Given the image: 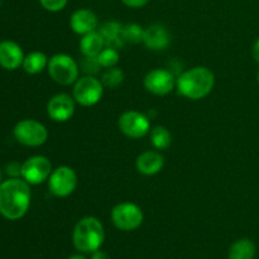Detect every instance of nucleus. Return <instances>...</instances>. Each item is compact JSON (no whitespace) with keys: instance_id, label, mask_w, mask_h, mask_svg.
Here are the masks:
<instances>
[{"instance_id":"obj_9","label":"nucleus","mask_w":259,"mask_h":259,"mask_svg":"<svg viewBox=\"0 0 259 259\" xmlns=\"http://www.w3.org/2000/svg\"><path fill=\"white\" fill-rule=\"evenodd\" d=\"M118 124L121 133L132 139L142 138L151 129V121L148 116L136 110H129L121 114Z\"/></svg>"},{"instance_id":"obj_18","label":"nucleus","mask_w":259,"mask_h":259,"mask_svg":"<svg viewBox=\"0 0 259 259\" xmlns=\"http://www.w3.org/2000/svg\"><path fill=\"white\" fill-rule=\"evenodd\" d=\"M104 48H105V43H104V39L99 30H94L88 34H83L80 40L81 52L88 57H96Z\"/></svg>"},{"instance_id":"obj_15","label":"nucleus","mask_w":259,"mask_h":259,"mask_svg":"<svg viewBox=\"0 0 259 259\" xmlns=\"http://www.w3.org/2000/svg\"><path fill=\"white\" fill-rule=\"evenodd\" d=\"M144 46L152 51H163L171 43L169 32L161 24H152L144 32Z\"/></svg>"},{"instance_id":"obj_11","label":"nucleus","mask_w":259,"mask_h":259,"mask_svg":"<svg viewBox=\"0 0 259 259\" xmlns=\"http://www.w3.org/2000/svg\"><path fill=\"white\" fill-rule=\"evenodd\" d=\"M144 88L154 95L163 96L171 93L176 86V78L171 71L164 68H154L144 77Z\"/></svg>"},{"instance_id":"obj_21","label":"nucleus","mask_w":259,"mask_h":259,"mask_svg":"<svg viewBox=\"0 0 259 259\" xmlns=\"http://www.w3.org/2000/svg\"><path fill=\"white\" fill-rule=\"evenodd\" d=\"M172 137L168 129L158 125L151 132V143L156 149H167L171 146Z\"/></svg>"},{"instance_id":"obj_2","label":"nucleus","mask_w":259,"mask_h":259,"mask_svg":"<svg viewBox=\"0 0 259 259\" xmlns=\"http://www.w3.org/2000/svg\"><path fill=\"white\" fill-rule=\"evenodd\" d=\"M214 85V73L204 66L190 68L176 78V88L180 95L191 100L206 98L212 91Z\"/></svg>"},{"instance_id":"obj_32","label":"nucleus","mask_w":259,"mask_h":259,"mask_svg":"<svg viewBox=\"0 0 259 259\" xmlns=\"http://www.w3.org/2000/svg\"><path fill=\"white\" fill-rule=\"evenodd\" d=\"M2 180H3V174H2V168H0V184H2Z\"/></svg>"},{"instance_id":"obj_12","label":"nucleus","mask_w":259,"mask_h":259,"mask_svg":"<svg viewBox=\"0 0 259 259\" xmlns=\"http://www.w3.org/2000/svg\"><path fill=\"white\" fill-rule=\"evenodd\" d=\"M47 113L55 121H67L75 113V99L68 94H57L52 96L47 104Z\"/></svg>"},{"instance_id":"obj_17","label":"nucleus","mask_w":259,"mask_h":259,"mask_svg":"<svg viewBox=\"0 0 259 259\" xmlns=\"http://www.w3.org/2000/svg\"><path fill=\"white\" fill-rule=\"evenodd\" d=\"M123 24L118 22H105L104 24L100 25L99 28V33L103 37L104 43H105V47L115 48V50H119V48L123 47L125 45V40L123 38Z\"/></svg>"},{"instance_id":"obj_8","label":"nucleus","mask_w":259,"mask_h":259,"mask_svg":"<svg viewBox=\"0 0 259 259\" xmlns=\"http://www.w3.org/2000/svg\"><path fill=\"white\" fill-rule=\"evenodd\" d=\"M77 186V175L71 167L60 166L53 169L48 179V189L56 197H67Z\"/></svg>"},{"instance_id":"obj_19","label":"nucleus","mask_w":259,"mask_h":259,"mask_svg":"<svg viewBox=\"0 0 259 259\" xmlns=\"http://www.w3.org/2000/svg\"><path fill=\"white\" fill-rule=\"evenodd\" d=\"M229 259H254L255 257V245L252 240L239 239L233 243L229 249Z\"/></svg>"},{"instance_id":"obj_33","label":"nucleus","mask_w":259,"mask_h":259,"mask_svg":"<svg viewBox=\"0 0 259 259\" xmlns=\"http://www.w3.org/2000/svg\"><path fill=\"white\" fill-rule=\"evenodd\" d=\"M257 80H258V83H259V71H258V73H257Z\"/></svg>"},{"instance_id":"obj_16","label":"nucleus","mask_w":259,"mask_h":259,"mask_svg":"<svg viewBox=\"0 0 259 259\" xmlns=\"http://www.w3.org/2000/svg\"><path fill=\"white\" fill-rule=\"evenodd\" d=\"M136 166L137 169H138L142 175L153 176V175L158 174V172L163 168L164 158L161 153H158V152L147 151L137 157Z\"/></svg>"},{"instance_id":"obj_5","label":"nucleus","mask_w":259,"mask_h":259,"mask_svg":"<svg viewBox=\"0 0 259 259\" xmlns=\"http://www.w3.org/2000/svg\"><path fill=\"white\" fill-rule=\"evenodd\" d=\"M111 222L123 232H132L138 229L143 223V211L133 202H120L111 210Z\"/></svg>"},{"instance_id":"obj_14","label":"nucleus","mask_w":259,"mask_h":259,"mask_svg":"<svg viewBox=\"0 0 259 259\" xmlns=\"http://www.w3.org/2000/svg\"><path fill=\"white\" fill-rule=\"evenodd\" d=\"M99 19L90 9H78L72 13L70 18V27L77 34H88L98 29Z\"/></svg>"},{"instance_id":"obj_28","label":"nucleus","mask_w":259,"mask_h":259,"mask_svg":"<svg viewBox=\"0 0 259 259\" xmlns=\"http://www.w3.org/2000/svg\"><path fill=\"white\" fill-rule=\"evenodd\" d=\"M149 0H121L124 5L129 8H134V9H138V8H143L148 4Z\"/></svg>"},{"instance_id":"obj_4","label":"nucleus","mask_w":259,"mask_h":259,"mask_svg":"<svg viewBox=\"0 0 259 259\" xmlns=\"http://www.w3.org/2000/svg\"><path fill=\"white\" fill-rule=\"evenodd\" d=\"M48 73L55 82L62 86L75 83L78 78L77 62L71 56L65 53H57L48 61Z\"/></svg>"},{"instance_id":"obj_30","label":"nucleus","mask_w":259,"mask_h":259,"mask_svg":"<svg viewBox=\"0 0 259 259\" xmlns=\"http://www.w3.org/2000/svg\"><path fill=\"white\" fill-rule=\"evenodd\" d=\"M252 55H253V58H254V60L259 63V38L257 40H255L254 45H253Z\"/></svg>"},{"instance_id":"obj_25","label":"nucleus","mask_w":259,"mask_h":259,"mask_svg":"<svg viewBox=\"0 0 259 259\" xmlns=\"http://www.w3.org/2000/svg\"><path fill=\"white\" fill-rule=\"evenodd\" d=\"M100 63H99L98 58L96 57H88L83 56V60L81 62V68L83 72L89 76H95L100 72Z\"/></svg>"},{"instance_id":"obj_26","label":"nucleus","mask_w":259,"mask_h":259,"mask_svg":"<svg viewBox=\"0 0 259 259\" xmlns=\"http://www.w3.org/2000/svg\"><path fill=\"white\" fill-rule=\"evenodd\" d=\"M68 0H39L40 5L45 8L48 12H60V10L65 9V7L67 5Z\"/></svg>"},{"instance_id":"obj_27","label":"nucleus","mask_w":259,"mask_h":259,"mask_svg":"<svg viewBox=\"0 0 259 259\" xmlns=\"http://www.w3.org/2000/svg\"><path fill=\"white\" fill-rule=\"evenodd\" d=\"M7 174L10 177H20V174H22V164L9 163L7 166Z\"/></svg>"},{"instance_id":"obj_10","label":"nucleus","mask_w":259,"mask_h":259,"mask_svg":"<svg viewBox=\"0 0 259 259\" xmlns=\"http://www.w3.org/2000/svg\"><path fill=\"white\" fill-rule=\"evenodd\" d=\"M50 159L43 156H33L22 164V177L29 185H39L50 179L52 174Z\"/></svg>"},{"instance_id":"obj_22","label":"nucleus","mask_w":259,"mask_h":259,"mask_svg":"<svg viewBox=\"0 0 259 259\" xmlns=\"http://www.w3.org/2000/svg\"><path fill=\"white\" fill-rule=\"evenodd\" d=\"M124 81L123 70L118 67L106 68L101 75V82L105 88L116 89Z\"/></svg>"},{"instance_id":"obj_7","label":"nucleus","mask_w":259,"mask_h":259,"mask_svg":"<svg viewBox=\"0 0 259 259\" xmlns=\"http://www.w3.org/2000/svg\"><path fill=\"white\" fill-rule=\"evenodd\" d=\"M14 137L20 144L27 147H39L46 143L48 132L46 126L34 119H24L14 126Z\"/></svg>"},{"instance_id":"obj_3","label":"nucleus","mask_w":259,"mask_h":259,"mask_svg":"<svg viewBox=\"0 0 259 259\" xmlns=\"http://www.w3.org/2000/svg\"><path fill=\"white\" fill-rule=\"evenodd\" d=\"M105 239L104 227L94 217H86L78 220L72 233V242L81 253H93L100 249Z\"/></svg>"},{"instance_id":"obj_31","label":"nucleus","mask_w":259,"mask_h":259,"mask_svg":"<svg viewBox=\"0 0 259 259\" xmlns=\"http://www.w3.org/2000/svg\"><path fill=\"white\" fill-rule=\"evenodd\" d=\"M67 259H88V258L82 254H73V255H71V257H68Z\"/></svg>"},{"instance_id":"obj_24","label":"nucleus","mask_w":259,"mask_h":259,"mask_svg":"<svg viewBox=\"0 0 259 259\" xmlns=\"http://www.w3.org/2000/svg\"><path fill=\"white\" fill-rule=\"evenodd\" d=\"M99 63L103 68H110V67H115L116 63L119 62V52L118 50L115 48H110V47H105L98 56Z\"/></svg>"},{"instance_id":"obj_1","label":"nucleus","mask_w":259,"mask_h":259,"mask_svg":"<svg viewBox=\"0 0 259 259\" xmlns=\"http://www.w3.org/2000/svg\"><path fill=\"white\" fill-rule=\"evenodd\" d=\"M29 184L22 177H10L0 184V214L8 220H19L30 206Z\"/></svg>"},{"instance_id":"obj_6","label":"nucleus","mask_w":259,"mask_h":259,"mask_svg":"<svg viewBox=\"0 0 259 259\" xmlns=\"http://www.w3.org/2000/svg\"><path fill=\"white\" fill-rule=\"evenodd\" d=\"M104 85L95 76H83L77 78L72 90V96L77 104L82 106H93L101 100Z\"/></svg>"},{"instance_id":"obj_20","label":"nucleus","mask_w":259,"mask_h":259,"mask_svg":"<svg viewBox=\"0 0 259 259\" xmlns=\"http://www.w3.org/2000/svg\"><path fill=\"white\" fill-rule=\"evenodd\" d=\"M23 68L27 73L30 75H37V73L42 72L46 67L48 66V58L47 56L39 51H34L27 55L23 61Z\"/></svg>"},{"instance_id":"obj_13","label":"nucleus","mask_w":259,"mask_h":259,"mask_svg":"<svg viewBox=\"0 0 259 259\" xmlns=\"http://www.w3.org/2000/svg\"><path fill=\"white\" fill-rule=\"evenodd\" d=\"M24 53L18 43L13 40H3L0 42V66L5 70H17L23 65Z\"/></svg>"},{"instance_id":"obj_23","label":"nucleus","mask_w":259,"mask_h":259,"mask_svg":"<svg viewBox=\"0 0 259 259\" xmlns=\"http://www.w3.org/2000/svg\"><path fill=\"white\" fill-rule=\"evenodd\" d=\"M144 32H146V29H143L139 24L131 23V24H126L123 27V38L125 42L133 43V45L143 43Z\"/></svg>"},{"instance_id":"obj_29","label":"nucleus","mask_w":259,"mask_h":259,"mask_svg":"<svg viewBox=\"0 0 259 259\" xmlns=\"http://www.w3.org/2000/svg\"><path fill=\"white\" fill-rule=\"evenodd\" d=\"M90 259H109V257H108V254H106L105 252L98 249V250H95V252L91 253V258Z\"/></svg>"},{"instance_id":"obj_34","label":"nucleus","mask_w":259,"mask_h":259,"mask_svg":"<svg viewBox=\"0 0 259 259\" xmlns=\"http://www.w3.org/2000/svg\"><path fill=\"white\" fill-rule=\"evenodd\" d=\"M0 5H2V0H0Z\"/></svg>"}]
</instances>
